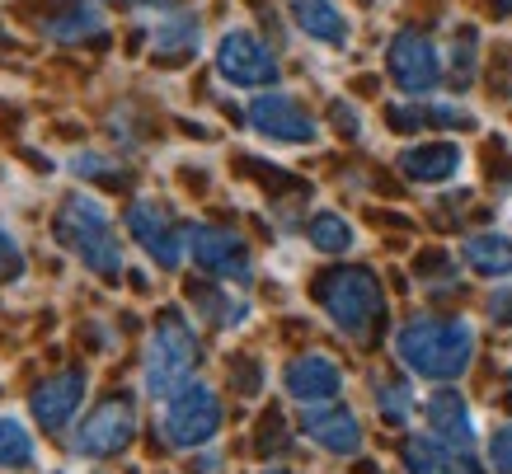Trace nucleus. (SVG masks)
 Segmentation results:
<instances>
[{"mask_svg":"<svg viewBox=\"0 0 512 474\" xmlns=\"http://www.w3.org/2000/svg\"><path fill=\"white\" fill-rule=\"evenodd\" d=\"M395 348L409 362V371H419L428 381H451L470 367L475 329L466 320H414L400 329Z\"/></svg>","mask_w":512,"mask_h":474,"instance_id":"1","label":"nucleus"},{"mask_svg":"<svg viewBox=\"0 0 512 474\" xmlns=\"http://www.w3.org/2000/svg\"><path fill=\"white\" fill-rule=\"evenodd\" d=\"M57 240H62L90 273H99V277L123 273V249L113 240V216L104 212V202L90 198V193L66 198L62 216H57Z\"/></svg>","mask_w":512,"mask_h":474,"instance_id":"2","label":"nucleus"},{"mask_svg":"<svg viewBox=\"0 0 512 474\" xmlns=\"http://www.w3.org/2000/svg\"><path fill=\"white\" fill-rule=\"evenodd\" d=\"M198 362V338L179 315H165L156 324L151 352H146V390L156 399H170L179 385L188 381V371Z\"/></svg>","mask_w":512,"mask_h":474,"instance_id":"3","label":"nucleus"},{"mask_svg":"<svg viewBox=\"0 0 512 474\" xmlns=\"http://www.w3.org/2000/svg\"><path fill=\"white\" fill-rule=\"evenodd\" d=\"M320 301H325L329 320L353 338H367V329H372L376 315H381V287H376V277L362 273V268H343V273L325 277Z\"/></svg>","mask_w":512,"mask_h":474,"instance_id":"4","label":"nucleus"},{"mask_svg":"<svg viewBox=\"0 0 512 474\" xmlns=\"http://www.w3.org/2000/svg\"><path fill=\"white\" fill-rule=\"evenodd\" d=\"M217 428H221V404L207 385L184 381L165 399V437L174 446H202Z\"/></svg>","mask_w":512,"mask_h":474,"instance_id":"5","label":"nucleus"},{"mask_svg":"<svg viewBox=\"0 0 512 474\" xmlns=\"http://www.w3.org/2000/svg\"><path fill=\"white\" fill-rule=\"evenodd\" d=\"M137 437V413L127 399H109L80 423V432L71 437L76 456H90V460H104V456H118L127 442Z\"/></svg>","mask_w":512,"mask_h":474,"instance_id":"6","label":"nucleus"},{"mask_svg":"<svg viewBox=\"0 0 512 474\" xmlns=\"http://www.w3.org/2000/svg\"><path fill=\"white\" fill-rule=\"evenodd\" d=\"M217 71L231 85H245V90H259V85H273L278 80V62L254 33L231 29L217 43Z\"/></svg>","mask_w":512,"mask_h":474,"instance_id":"7","label":"nucleus"},{"mask_svg":"<svg viewBox=\"0 0 512 474\" xmlns=\"http://www.w3.org/2000/svg\"><path fill=\"white\" fill-rule=\"evenodd\" d=\"M184 240L198 268H207V273H217V277H231V282H249V249L240 235H231V230H221V226H193Z\"/></svg>","mask_w":512,"mask_h":474,"instance_id":"8","label":"nucleus"},{"mask_svg":"<svg viewBox=\"0 0 512 474\" xmlns=\"http://www.w3.org/2000/svg\"><path fill=\"white\" fill-rule=\"evenodd\" d=\"M127 230H132V240H137L160 268H179L188 240H179V230H174L170 212H165L160 202H146V198L132 202V207H127Z\"/></svg>","mask_w":512,"mask_h":474,"instance_id":"9","label":"nucleus"},{"mask_svg":"<svg viewBox=\"0 0 512 474\" xmlns=\"http://www.w3.org/2000/svg\"><path fill=\"white\" fill-rule=\"evenodd\" d=\"M390 76L395 85L409 94H428L442 80V62H437V47L423 38V33H400L395 43H390Z\"/></svg>","mask_w":512,"mask_h":474,"instance_id":"10","label":"nucleus"},{"mask_svg":"<svg viewBox=\"0 0 512 474\" xmlns=\"http://www.w3.org/2000/svg\"><path fill=\"white\" fill-rule=\"evenodd\" d=\"M249 123L259 127L264 137H273V141H292V146L315 141L311 113L296 104L292 94H259V99L249 104Z\"/></svg>","mask_w":512,"mask_h":474,"instance_id":"11","label":"nucleus"},{"mask_svg":"<svg viewBox=\"0 0 512 474\" xmlns=\"http://www.w3.org/2000/svg\"><path fill=\"white\" fill-rule=\"evenodd\" d=\"M80 399H85V376L80 371H62V376H47L38 390H33V418L43 423V428H66V418L80 409Z\"/></svg>","mask_w":512,"mask_h":474,"instance_id":"12","label":"nucleus"},{"mask_svg":"<svg viewBox=\"0 0 512 474\" xmlns=\"http://www.w3.org/2000/svg\"><path fill=\"white\" fill-rule=\"evenodd\" d=\"M306 432L325 451H339V456H353L357 446H362L357 418L348 409H339V404H306Z\"/></svg>","mask_w":512,"mask_h":474,"instance_id":"13","label":"nucleus"},{"mask_svg":"<svg viewBox=\"0 0 512 474\" xmlns=\"http://www.w3.org/2000/svg\"><path fill=\"white\" fill-rule=\"evenodd\" d=\"M339 385H343V376L329 357H301L287 371V390H292L296 404H329V399L339 395Z\"/></svg>","mask_w":512,"mask_h":474,"instance_id":"14","label":"nucleus"},{"mask_svg":"<svg viewBox=\"0 0 512 474\" xmlns=\"http://www.w3.org/2000/svg\"><path fill=\"white\" fill-rule=\"evenodd\" d=\"M404 465L414 474H475V465L466 460L461 446H447L442 437H414V442L404 446Z\"/></svg>","mask_w":512,"mask_h":474,"instance_id":"15","label":"nucleus"},{"mask_svg":"<svg viewBox=\"0 0 512 474\" xmlns=\"http://www.w3.org/2000/svg\"><path fill=\"white\" fill-rule=\"evenodd\" d=\"M428 432L433 437H442L447 446H461V451H470L475 446V423H470V409L461 395H433L428 399Z\"/></svg>","mask_w":512,"mask_h":474,"instance_id":"16","label":"nucleus"},{"mask_svg":"<svg viewBox=\"0 0 512 474\" xmlns=\"http://www.w3.org/2000/svg\"><path fill=\"white\" fill-rule=\"evenodd\" d=\"M400 169L419 184H442L461 169V146H447V141H433V146H414V151L400 155Z\"/></svg>","mask_w":512,"mask_h":474,"instance_id":"17","label":"nucleus"},{"mask_svg":"<svg viewBox=\"0 0 512 474\" xmlns=\"http://www.w3.org/2000/svg\"><path fill=\"white\" fill-rule=\"evenodd\" d=\"M287 10H292L296 24L311 33V38H320V43H334V47L348 43V24H343L334 0H287Z\"/></svg>","mask_w":512,"mask_h":474,"instance_id":"18","label":"nucleus"},{"mask_svg":"<svg viewBox=\"0 0 512 474\" xmlns=\"http://www.w3.org/2000/svg\"><path fill=\"white\" fill-rule=\"evenodd\" d=\"M198 43H202L198 15H170V19H160L156 33H151V52L165 57V62H179L188 52H198Z\"/></svg>","mask_w":512,"mask_h":474,"instance_id":"19","label":"nucleus"},{"mask_svg":"<svg viewBox=\"0 0 512 474\" xmlns=\"http://www.w3.org/2000/svg\"><path fill=\"white\" fill-rule=\"evenodd\" d=\"M461 254H466V263L475 268V273H484V277L512 273V240L508 235H470Z\"/></svg>","mask_w":512,"mask_h":474,"instance_id":"20","label":"nucleus"},{"mask_svg":"<svg viewBox=\"0 0 512 474\" xmlns=\"http://www.w3.org/2000/svg\"><path fill=\"white\" fill-rule=\"evenodd\" d=\"M43 33H47V38H57V43H85V38H99V33H104V19H99V10L71 5L66 15L47 19Z\"/></svg>","mask_w":512,"mask_h":474,"instance_id":"21","label":"nucleus"},{"mask_svg":"<svg viewBox=\"0 0 512 474\" xmlns=\"http://www.w3.org/2000/svg\"><path fill=\"white\" fill-rule=\"evenodd\" d=\"M33 465V437L19 418H0V470H24Z\"/></svg>","mask_w":512,"mask_h":474,"instance_id":"22","label":"nucleus"},{"mask_svg":"<svg viewBox=\"0 0 512 474\" xmlns=\"http://www.w3.org/2000/svg\"><path fill=\"white\" fill-rule=\"evenodd\" d=\"M311 245L320 254H343V249H353V226L339 212H320L311 221Z\"/></svg>","mask_w":512,"mask_h":474,"instance_id":"23","label":"nucleus"},{"mask_svg":"<svg viewBox=\"0 0 512 474\" xmlns=\"http://www.w3.org/2000/svg\"><path fill=\"white\" fill-rule=\"evenodd\" d=\"M19 273H24V254H19L15 235L0 226V282H15Z\"/></svg>","mask_w":512,"mask_h":474,"instance_id":"24","label":"nucleus"},{"mask_svg":"<svg viewBox=\"0 0 512 474\" xmlns=\"http://www.w3.org/2000/svg\"><path fill=\"white\" fill-rule=\"evenodd\" d=\"M381 413H386L390 423H404V418H409V409H414V404H409V390H404V385H386V390H381Z\"/></svg>","mask_w":512,"mask_h":474,"instance_id":"25","label":"nucleus"},{"mask_svg":"<svg viewBox=\"0 0 512 474\" xmlns=\"http://www.w3.org/2000/svg\"><path fill=\"white\" fill-rule=\"evenodd\" d=\"M71 169H76L80 179H99V174H113V160H104V155H76Z\"/></svg>","mask_w":512,"mask_h":474,"instance_id":"26","label":"nucleus"},{"mask_svg":"<svg viewBox=\"0 0 512 474\" xmlns=\"http://www.w3.org/2000/svg\"><path fill=\"white\" fill-rule=\"evenodd\" d=\"M489 315H494L498 324H512V287H498L494 296H489Z\"/></svg>","mask_w":512,"mask_h":474,"instance_id":"27","label":"nucleus"},{"mask_svg":"<svg viewBox=\"0 0 512 474\" xmlns=\"http://www.w3.org/2000/svg\"><path fill=\"white\" fill-rule=\"evenodd\" d=\"M494 470L512 474V432H498L494 437Z\"/></svg>","mask_w":512,"mask_h":474,"instance_id":"28","label":"nucleus"},{"mask_svg":"<svg viewBox=\"0 0 512 474\" xmlns=\"http://www.w3.org/2000/svg\"><path fill=\"white\" fill-rule=\"evenodd\" d=\"M498 5H503V10H508V15H512V0H498Z\"/></svg>","mask_w":512,"mask_h":474,"instance_id":"29","label":"nucleus"}]
</instances>
